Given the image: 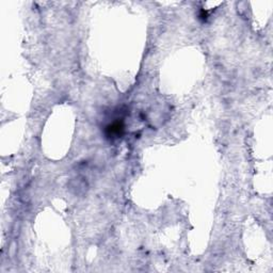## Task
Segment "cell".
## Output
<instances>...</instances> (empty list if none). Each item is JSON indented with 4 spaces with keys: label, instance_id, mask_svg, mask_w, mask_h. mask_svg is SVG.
I'll use <instances>...</instances> for the list:
<instances>
[{
    "label": "cell",
    "instance_id": "6da1fadb",
    "mask_svg": "<svg viewBox=\"0 0 273 273\" xmlns=\"http://www.w3.org/2000/svg\"><path fill=\"white\" fill-rule=\"evenodd\" d=\"M125 129L123 119H116V121L111 122L105 128L106 136L109 139H118L123 135Z\"/></svg>",
    "mask_w": 273,
    "mask_h": 273
}]
</instances>
